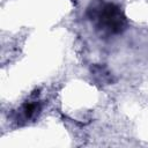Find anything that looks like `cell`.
Returning <instances> with one entry per match:
<instances>
[{
	"label": "cell",
	"instance_id": "cell-3",
	"mask_svg": "<svg viewBox=\"0 0 148 148\" xmlns=\"http://www.w3.org/2000/svg\"><path fill=\"white\" fill-rule=\"evenodd\" d=\"M91 73L98 82L109 83L111 81V74L108 72V69L104 66H99V65L92 66L91 67Z\"/></svg>",
	"mask_w": 148,
	"mask_h": 148
},
{
	"label": "cell",
	"instance_id": "cell-2",
	"mask_svg": "<svg viewBox=\"0 0 148 148\" xmlns=\"http://www.w3.org/2000/svg\"><path fill=\"white\" fill-rule=\"evenodd\" d=\"M40 110V104L37 101H31V102H25L22 108H21V112L24 119H31L34 118Z\"/></svg>",
	"mask_w": 148,
	"mask_h": 148
},
{
	"label": "cell",
	"instance_id": "cell-1",
	"mask_svg": "<svg viewBox=\"0 0 148 148\" xmlns=\"http://www.w3.org/2000/svg\"><path fill=\"white\" fill-rule=\"evenodd\" d=\"M86 15L101 36L104 37L119 35L127 28L125 14L121 8L113 2L94 0L87 7Z\"/></svg>",
	"mask_w": 148,
	"mask_h": 148
}]
</instances>
